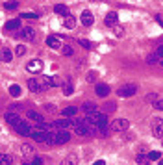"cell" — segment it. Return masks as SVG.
<instances>
[{
  "instance_id": "2",
  "label": "cell",
  "mask_w": 163,
  "mask_h": 165,
  "mask_svg": "<svg viewBox=\"0 0 163 165\" xmlns=\"http://www.w3.org/2000/svg\"><path fill=\"white\" fill-rule=\"evenodd\" d=\"M135 93H137V85H133V84H126V85H122V87H119V89H117V95H119L121 99L133 97Z\"/></svg>"
},
{
  "instance_id": "21",
  "label": "cell",
  "mask_w": 163,
  "mask_h": 165,
  "mask_svg": "<svg viewBox=\"0 0 163 165\" xmlns=\"http://www.w3.org/2000/svg\"><path fill=\"white\" fill-rule=\"evenodd\" d=\"M63 26H65V28H69V30H73V28L76 26V19H74L71 13H69V15L65 17V20H63Z\"/></svg>"
},
{
  "instance_id": "30",
  "label": "cell",
  "mask_w": 163,
  "mask_h": 165,
  "mask_svg": "<svg viewBox=\"0 0 163 165\" xmlns=\"http://www.w3.org/2000/svg\"><path fill=\"white\" fill-rule=\"evenodd\" d=\"M115 109H117V104H115V102H106L104 104V113H109V111L113 113Z\"/></svg>"
},
{
  "instance_id": "46",
  "label": "cell",
  "mask_w": 163,
  "mask_h": 165,
  "mask_svg": "<svg viewBox=\"0 0 163 165\" xmlns=\"http://www.w3.org/2000/svg\"><path fill=\"white\" fill-rule=\"evenodd\" d=\"M158 161H159V163H158V165H163V158H159V160H158Z\"/></svg>"
},
{
  "instance_id": "16",
  "label": "cell",
  "mask_w": 163,
  "mask_h": 165,
  "mask_svg": "<svg viewBox=\"0 0 163 165\" xmlns=\"http://www.w3.org/2000/svg\"><path fill=\"white\" fill-rule=\"evenodd\" d=\"M117 20H119V15L115 13V11H109V13L106 15V19H104L106 26H115V24H117Z\"/></svg>"
},
{
  "instance_id": "37",
  "label": "cell",
  "mask_w": 163,
  "mask_h": 165,
  "mask_svg": "<svg viewBox=\"0 0 163 165\" xmlns=\"http://www.w3.org/2000/svg\"><path fill=\"white\" fill-rule=\"evenodd\" d=\"M148 158H150V160H159V158H161V152H159V150H152V152L148 154Z\"/></svg>"
},
{
  "instance_id": "47",
  "label": "cell",
  "mask_w": 163,
  "mask_h": 165,
  "mask_svg": "<svg viewBox=\"0 0 163 165\" xmlns=\"http://www.w3.org/2000/svg\"><path fill=\"white\" fill-rule=\"evenodd\" d=\"M159 63H161V67H163V58H161V61H159Z\"/></svg>"
},
{
  "instance_id": "5",
  "label": "cell",
  "mask_w": 163,
  "mask_h": 165,
  "mask_svg": "<svg viewBox=\"0 0 163 165\" xmlns=\"http://www.w3.org/2000/svg\"><path fill=\"white\" fill-rule=\"evenodd\" d=\"M4 119H6V123L8 124H11V126H17L22 119H20V115L15 111V109H8L6 111V115H4Z\"/></svg>"
},
{
  "instance_id": "39",
  "label": "cell",
  "mask_w": 163,
  "mask_h": 165,
  "mask_svg": "<svg viewBox=\"0 0 163 165\" xmlns=\"http://www.w3.org/2000/svg\"><path fill=\"white\" fill-rule=\"evenodd\" d=\"M154 108L159 109V111H163V99H158V100L154 102Z\"/></svg>"
},
{
  "instance_id": "41",
  "label": "cell",
  "mask_w": 163,
  "mask_h": 165,
  "mask_svg": "<svg viewBox=\"0 0 163 165\" xmlns=\"http://www.w3.org/2000/svg\"><path fill=\"white\" fill-rule=\"evenodd\" d=\"M122 34H124V28H122V26H115V35L122 37Z\"/></svg>"
},
{
  "instance_id": "44",
  "label": "cell",
  "mask_w": 163,
  "mask_h": 165,
  "mask_svg": "<svg viewBox=\"0 0 163 165\" xmlns=\"http://www.w3.org/2000/svg\"><path fill=\"white\" fill-rule=\"evenodd\" d=\"M32 165H43V160H41V158H34Z\"/></svg>"
},
{
  "instance_id": "38",
  "label": "cell",
  "mask_w": 163,
  "mask_h": 165,
  "mask_svg": "<svg viewBox=\"0 0 163 165\" xmlns=\"http://www.w3.org/2000/svg\"><path fill=\"white\" fill-rule=\"evenodd\" d=\"M44 109L48 111V113H56V111H58V108H56L54 104H44Z\"/></svg>"
},
{
  "instance_id": "34",
  "label": "cell",
  "mask_w": 163,
  "mask_h": 165,
  "mask_svg": "<svg viewBox=\"0 0 163 165\" xmlns=\"http://www.w3.org/2000/svg\"><path fill=\"white\" fill-rule=\"evenodd\" d=\"M97 76H98V74L95 73V70H89V73H87V82H91V84H93V82L97 80Z\"/></svg>"
},
{
  "instance_id": "8",
  "label": "cell",
  "mask_w": 163,
  "mask_h": 165,
  "mask_svg": "<svg viewBox=\"0 0 163 165\" xmlns=\"http://www.w3.org/2000/svg\"><path fill=\"white\" fill-rule=\"evenodd\" d=\"M26 70H28V73H32V74L41 73V70H43V61H41V59H32V61H28Z\"/></svg>"
},
{
  "instance_id": "43",
  "label": "cell",
  "mask_w": 163,
  "mask_h": 165,
  "mask_svg": "<svg viewBox=\"0 0 163 165\" xmlns=\"http://www.w3.org/2000/svg\"><path fill=\"white\" fill-rule=\"evenodd\" d=\"M156 54H158V58H163V45L156 48Z\"/></svg>"
},
{
  "instance_id": "27",
  "label": "cell",
  "mask_w": 163,
  "mask_h": 165,
  "mask_svg": "<svg viewBox=\"0 0 163 165\" xmlns=\"http://www.w3.org/2000/svg\"><path fill=\"white\" fill-rule=\"evenodd\" d=\"M11 163H13L11 154H0V165H11Z\"/></svg>"
},
{
  "instance_id": "4",
  "label": "cell",
  "mask_w": 163,
  "mask_h": 165,
  "mask_svg": "<svg viewBox=\"0 0 163 165\" xmlns=\"http://www.w3.org/2000/svg\"><path fill=\"white\" fill-rule=\"evenodd\" d=\"M48 135H50V132H44V130H39V128H35V130L30 132V137H32L34 141H37V143H43V145H46Z\"/></svg>"
},
{
  "instance_id": "20",
  "label": "cell",
  "mask_w": 163,
  "mask_h": 165,
  "mask_svg": "<svg viewBox=\"0 0 163 165\" xmlns=\"http://www.w3.org/2000/svg\"><path fill=\"white\" fill-rule=\"evenodd\" d=\"M82 109H83V111H85L87 115H93V113H97V104H95V102H89V100H87V102H85V104L82 106Z\"/></svg>"
},
{
  "instance_id": "23",
  "label": "cell",
  "mask_w": 163,
  "mask_h": 165,
  "mask_svg": "<svg viewBox=\"0 0 163 165\" xmlns=\"http://www.w3.org/2000/svg\"><path fill=\"white\" fill-rule=\"evenodd\" d=\"M59 165H78V156H74V154H69Z\"/></svg>"
},
{
  "instance_id": "45",
  "label": "cell",
  "mask_w": 163,
  "mask_h": 165,
  "mask_svg": "<svg viewBox=\"0 0 163 165\" xmlns=\"http://www.w3.org/2000/svg\"><path fill=\"white\" fill-rule=\"evenodd\" d=\"M93 165H106V161H104V160H98V161H95Z\"/></svg>"
},
{
  "instance_id": "9",
  "label": "cell",
  "mask_w": 163,
  "mask_h": 165,
  "mask_svg": "<svg viewBox=\"0 0 163 165\" xmlns=\"http://www.w3.org/2000/svg\"><path fill=\"white\" fill-rule=\"evenodd\" d=\"M71 126H73V121H69V117H65V119H59V121H56V123L52 124L54 130H69Z\"/></svg>"
},
{
  "instance_id": "35",
  "label": "cell",
  "mask_w": 163,
  "mask_h": 165,
  "mask_svg": "<svg viewBox=\"0 0 163 165\" xmlns=\"http://www.w3.org/2000/svg\"><path fill=\"white\" fill-rule=\"evenodd\" d=\"M158 54H150L148 58H147V63H150V65H154V63H158Z\"/></svg>"
},
{
  "instance_id": "19",
  "label": "cell",
  "mask_w": 163,
  "mask_h": 165,
  "mask_svg": "<svg viewBox=\"0 0 163 165\" xmlns=\"http://www.w3.org/2000/svg\"><path fill=\"white\" fill-rule=\"evenodd\" d=\"M26 115H28V119H30V121H35L37 124H39V123H44V119H43V115H41V113H37L35 109H30V111H28Z\"/></svg>"
},
{
  "instance_id": "49",
  "label": "cell",
  "mask_w": 163,
  "mask_h": 165,
  "mask_svg": "<svg viewBox=\"0 0 163 165\" xmlns=\"http://www.w3.org/2000/svg\"><path fill=\"white\" fill-rule=\"evenodd\" d=\"M22 165H28V163H22Z\"/></svg>"
},
{
  "instance_id": "24",
  "label": "cell",
  "mask_w": 163,
  "mask_h": 165,
  "mask_svg": "<svg viewBox=\"0 0 163 165\" xmlns=\"http://www.w3.org/2000/svg\"><path fill=\"white\" fill-rule=\"evenodd\" d=\"M73 91H74L73 82H71V80H67V82L63 84V95H65V97H69V95H73Z\"/></svg>"
},
{
  "instance_id": "3",
  "label": "cell",
  "mask_w": 163,
  "mask_h": 165,
  "mask_svg": "<svg viewBox=\"0 0 163 165\" xmlns=\"http://www.w3.org/2000/svg\"><path fill=\"white\" fill-rule=\"evenodd\" d=\"M71 141V134H69V130H56L54 132V143L56 145H65Z\"/></svg>"
},
{
  "instance_id": "7",
  "label": "cell",
  "mask_w": 163,
  "mask_h": 165,
  "mask_svg": "<svg viewBox=\"0 0 163 165\" xmlns=\"http://www.w3.org/2000/svg\"><path fill=\"white\" fill-rule=\"evenodd\" d=\"M128 126H130L128 119H115L111 123V130L113 132H124V130H128Z\"/></svg>"
},
{
  "instance_id": "40",
  "label": "cell",
  "mask_w": 163,
  "mask_h": 165,
  "mask_svg": "<svg viewBox=\"0 0 163 165\" xmlns=\"http://www.w3.org/2000/svg\"><path fill=\"white\" fill-rule=\"evenodd\" d=\"M78 43H80V45H82V46H83V48H87V50H89V48H91V46H93V45H91V43H89V41H87V39H80V41H78Z\"/></svg>"
},
{
  "instance_id": "17",
  "label": "cell",
  "mask_w": 163,
  "mask_h": 165,
  "mask_svg": "<svg viewBox=\"0 0 163 165\" xmlns=\"http://www.w3.org/2000/svg\"><path fill=\"white\" fill-rule=\"evenodd\" d=\"M95 91H97L98 97H108V95H109V85H108V84H97Z\"/></svg>"
},
{
  "instance_id": "32",
  "label": "cell",
  "mask_w": 163,
  "mask_h": 165,
  "mask_svg": "<svg viewBox=\"0 0 163 165\" xmlns=\"http://www.w3.org/2000/svg\"><path fill=\"white\" fill-rule=\"evenodd\" d=\"M15 54H17L19 58H22V56H24V54H26V46H22V45H19V46H17V48H15Z\"/></svg>"
},
{
  "instance_id": "12",
  "label": "cell",
  "mask_w": 163,
  "mask_h": 165,
  "mask_svg": "<svg viewBox=\"0 0 163 165\" xmlns=\"http://www.w3.org/2000/svg\"><path fill=\"white\" fill-rule=\"evenodd\" d=\"M39 84H41V89H43V91H46L48 87L58 85V82H56L54 78H50V76H43V78H39Z\"/></svg>"
},
{
  "instance_id": "28",
  "label": "cell",
  "mask_w": 163,
  "mask_h": 165,
  "mask_svg": "<svg viewBox=\"0 0 163 165\" xmlns=\"http://www.w3.org/2000/svg\"><path fill=\"white\" fill-rule=\"evenodd\" d=\"M135 161H137V165H148V163H150V158L145 156V154H137Z\"/></svg>"
},
{
  "instance_id": "1",
  "label": "cell",
  "mask_w": 163,
  "mask_h": 165,
  "mask_svg": "<svg viewBox=\"0 0 163 165\" xmlns=\"http://www.w3.org/2000/svg\"><path fill=\"white\" fill-rule=\"evenodd\" d=\"M95 115V123H97V128L102 132V134H108V124H109V119H108V113L104 111H97V113H93Z\"/></svg>"
},
{
  "instance_id": "31",
  "label": "cell",
  "mask_w": 163,
  "mask_h": 165,
  "mask_svg": "<svg viewBox=\"0 0 163 165\" xmlns=\"http://www.w3.org/2000/svg\"><path fill=\"white\" fill-rule=\"evenodd\" d=\"M20 152L24 154V156H30V154L34 152V147H32V145H22V147H20Z\"/></svg>"
},
{
  "instance_id": "14",
  "label": "cell",
  "mask_w": 163,
  "mask_h": 165,
  "mask_svg": "<svg viewBox=\"0 0 163 165\" xmlns=\"http://www.w3.org/2000/svg\"><path fill=\"white\" fill-rule=\"evenodd\" d=\"M15 130H17V134H19V135H30V132H32L30 124H28V123H24V121H20V123L15 126Z\"/></svg>"
},
{
  "instance_id": "22",
  "label": "cell",
  "mask_w": 163,
  "mask_h": 165,
  "mask_svg": "<svg viewBox=\"0 0 163 165\" xmlns=\"http://www.w3.org/2000/svg\"><path fill=\"white\" fill-rule=\"evenodd\" d=\"M11 58H13L11 50H8V48H2V50H0V61L8 63V61H11Z\"/></svg>"
},
{
  "instance_id": "26",
  "label": "cell",
  "mask_w": 163,
  "mask_h": 165,
  "mask_svg": "<svg viewBox=\"0 0 163 165\" xmlns=\"http://www.w3.org/2000/svg\"><path fill=\"white\" fill-rule=\"evenodd\" d=\"M54 11H56L58 15H63V17L69 15V9H67V6H63V4H56V6H54Z\"/></svg>"
},
{
  "instance_id": "11",
  "label": "cell",
  "mask_w": 163,
  "mask_h": 165,
  "mask_svg": "<svg viewBox=\"0 0 163 165\" xmlns=\"http://www.w3.org/2000/svg\"><path fill=\"white\" fill-rule=\"evenodd\" d=\"M20 24H22V20H20V19H11V20H8L6 24H4V30H6V32L20 30Z\"/></svg>"
},
{
  "instance_id": "33",
  "label": "cell",
  "mask_w": 163,
  "mask_h": 165,
  "mask_svg": "<svg viewBox=\"0 0 163 165\" xmlns=\"http://www.w3.org/2000/svg\"><path fill=\"white\" fill-rule=\"evenodd\" d=\"M4 8H6L8 11H13V9H17V8H19V4H17V2H6V4H4Z\"/></svg>"
},
{
  "instance_id": "15",
  "label": "cell",
  "mask_w": 163,
  "mask_h": 165,
  "mask_svg": "<svg viewBox=\"0 0 163 165\" xmlns=\"http://www.w3.org/2000/svg\"><path fill=\"white\" fill-rule=\"evenodd\" d=\"M93 22H95V19H93V13L89 9L82 11V24L83 26H93Z\"/></svg>"
},
{
  "instance_id": "48",
  "label": "cell",
  "mask_w": 163,
  "mask_h": 165,
  "mask_svg": "<svg viewBox=\"0 0 163 165\" xmlns=\"http://www.w3.org/2000/svg\"><path fill=\"white\" fill-rule=\"evenodd\" d=\"M161 145H163V137H161Z\"/></svg>"
},
{
  "instance_id": "13",
  "label": "cell",
  "mask_w": 163,
  "mask_h": 165,
  "mask_svg": "<svg viewBox=\"0 0 163 165\" xmlns=\"http://www.w3.org/2000/svg\"><path fill=\"white\" fill-rule=\"evenodd\" d=\"M19 37H22V39H26V41H34L35 39V30L34 28H22L20 32H19Z\"/></svg>"
},
{
  "instance_id": "6",
  "label": "cell",
  "mask_w": 163,
  "mask_h": 165,
  "mask_svg": "<svg viewBox=\"0 0 163 165\" xmlns=\"http://www.w3.org/2000/svg\"><path fill=\"white\" fill-rule=\"evenodd\" d=\"M150 130H152V134L156 137H163V119H161V117H156V119L152 121Z\"/></svg>"
},
{
  "instance_id": "10",
  "label": "cell",
  "mask_w": 163,
  "mask_h": 165,
  "mask_svg": "<svg viewBox=\"0 0 163 165\" xmlns=\"http://www.w3.org/2000/svg\"><path fill=\"white\" fill-rule=\"evenodd\" d=\"M46 45H48L50 46V48L52 50H58V48H61V39L58 37V35H48V37H46Z\"/></svg>"
},
{
  "instance_id": "25",
  "label": "cell",
  "mask_w": 163,
  "mask_h": 165,
  "mask_svg": "<svg viewBox=\"0 0 163 165\" xmlns=\"http://www.w3.org/2000/svg\"><path fill=\"white\" fill-rule=\"evenodd\" d=\"M76 111H78V108H76V106H69V108H65L61 113H63V117H74V115H76Z\"/></svg>"
},
{
  "instance_id": "42",
  "label": "cell",
  "mask_w": 163,
  "mask_h": 165,
  "mask_svg": "<svg viewBox=\"0 0 163 165\" xmlns=\"http://www.w3.org/2000/svg\"><path fill=\"white\" fill-rule=\"evenodd\" d=\"M22 19H37V13H22Z\"/></svg>"
},
{
  "instance_id": "29",
  "label": "cell",
  "mask_w": 163,
  "mask_h": 165,
  "mask_svg": "<svg viewBox=\"0 0 163 165\" xmlns=\"http://www.w3.org/2000/svg\"><path fill=\"white\" fill-rule=\"evenodd\" d=\"M20 91H22V89H20V87H19V85H17V84H13V85H11V87H9V95H11V97H15V99H17V97H20Z\"/></svg>"
},
{
  "instance_id": "18",
  "label": "cell",
  "mask_w": 163,
  "mask_h": 165,
  "mask_svg": "<svg viewBox=\"0 0 163 165\" xmlns=\"http://www.w3.org/2000/svg\"><path fill=\"white\" fill-rule=\"evenodd\" d=\"M28 89L34 91V93H41V91H43V89H41V84H39L37 78H30V80H28Z\"/></svg>"
},
{
  "instance_id": "36",
  "label": "cell",
  "mask_w": 163,
  "mask_h": 165,
  "mask_svg": "<svg viewBox=\"0 0 163 165\" xmlns=\"http://www.w3.org/2000/svg\"><path fill=\"white\" fill-rule=\"evenodd\" d=\"M61 52H63V56H73V54H74V50L71 48V46H63Z\"/></svg>"
}]
</instances>
